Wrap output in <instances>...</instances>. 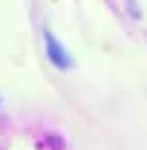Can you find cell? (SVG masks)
<instances>
[{"instance_id":"obj_1","label":"cell","mask_w":147,"mask_h":150,"mask_svg":"<svg viewBox=\"0 0 147 150\" xmlns=\"http://www.w3.org/2000/svg\"><path fill=\"white\" fill-rule=\"evenodd\" d=\"M46 49H49V58H52V64H55V67H61V69H66V67L72 64V61L66 58V52L61 49V43H58V40H55L52 35H46Z\"/></svg>"}]
</instances>
